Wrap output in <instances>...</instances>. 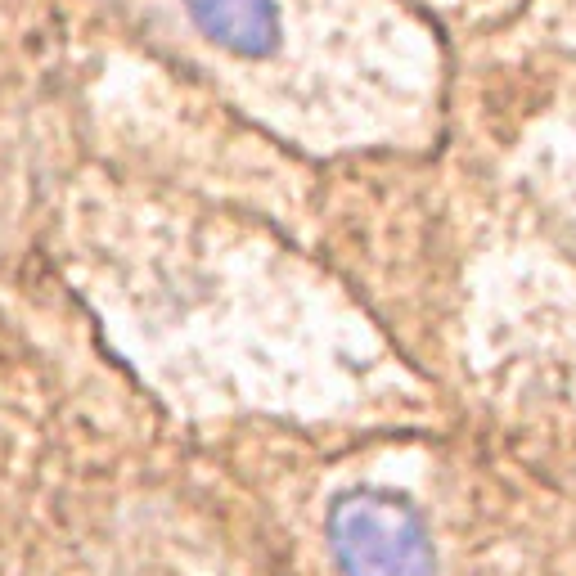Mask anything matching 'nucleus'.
<instances>
[{"mask_svg": "<svg viewBox=\"0 0 576 576\" xmlns=\"http://www.w3.org/2000/svg\"><path fill=\"white\" fill-rule=\"evenodd\" d=\"M329 549L342 576H437L428 522L392 491H351L329 509Z\"/></svg>", "mask_w": 576, "mask_h": 576, "instance_id": "f257e3e1", "label": "nucleus"}, {"mask_svg": "<svg viewBox=\"0 0 576 576\" xmlns=\"http://www.w3.org/2000/svg\"><path fill=\"white\" fill-rule=\"evenodd\" d=\"M180 9L194 32L239 59H266L284 32L279 0H180Z\"/></svg>", "mask_w": 576, "mask_h": 576, "instance_id": "f03ea898", "label": "nucleus"}]
</instances>
